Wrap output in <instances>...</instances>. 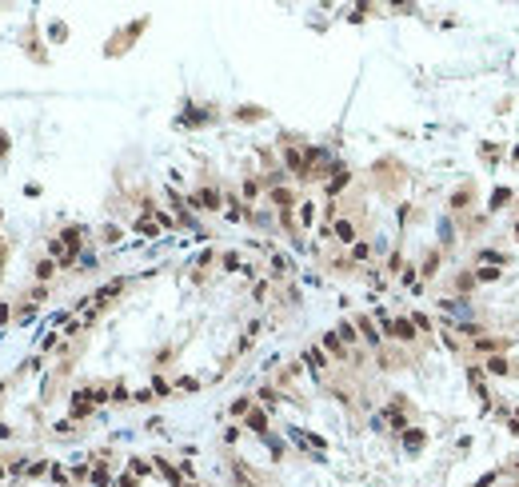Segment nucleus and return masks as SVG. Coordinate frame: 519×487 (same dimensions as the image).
Instances as JSON below:
<instances>
[{"label":"nucleus","instance_id":"nucleus-1","mask_svg":"<svg viewBox=\"0 0 519 487\" xmlns=\"http://www.w3.org/2000/svg\"><path fill=\"white\" fill-rule=\"evenodd\" d=\"M383 327H387L392 339H415V324L412 320H383Z\"/></svg>","mask_w":519,"mask_h":487},{"label":"nucleus","instance_id":"nucleus-2","mask_svg":"<svg viewBox=\"0 0 519 487\" xmlns=\"http://www.w3.org/2000/svg\"><path fill=\"white\" fill-rule=\"evenodd\" d=\"M192 204H200V208H216L220 204V192L216 188H204V192H196V200Z\"/></svg>","mask_w":519,"mask_h":487},{"label":"nucleus","instance_id":"nucleus-3","mask_svg":"<svg viewBox=\"0 0 519 487\" xmlns=\"http://www.w3.org/2000/svg\"><path fill=\"white\" fill-rule=\"evenodd\" d=\"M360 331H363V339H367V343H379V331H375L371 320H360Z\"/></svg>","mask_w":519,"mask_h":487},{"label":"nucleus","instance_id":"nucleus-4","mask_svg":"<svg viewBox=\"0 0 519 487\" xmlns=\"http://www.w3.org/2000/svg\"><path fill=\"white\" fill-rule=\"evenodd\" d=\"M404 443H408L412 451H419V447H423V432H408V435H404Z\"/></svg>","mask_w":519,"mask_h":487},{"label":"nucleus","instance_id":"nucleus-5","mask_svg":"<svg viewBox=\"0 0 519 487\" xmlns=\"http://www.w3.org/2000/svg\"><path fill=\"white\" fill-rule=\"evenodd\" d=\"M336 335H340V343H348V339H356V327H352V324H340V327H336Z\"/></svg>","mask_w":519,"mask_h":487},{"label":"nucleus","instance_id":"nucleus-6","mask_svg":"<svg viewBox=\"0 0 519 487\" xmlns=\"http://www.w3.org/2000/svg\"><path fill=\"white\" fill-rule=\"evenodd\" d=\"M304 360H308V364L315 368V372L323 368V352H315V347H311V352H304Z\"/></svg>","mask_w":519,"mask_h":487},{"label":"nucleus","instance_id":"nucleus-7","mask_svg":"<svg viewBox=\"0 0 519 487\" xmlns=\"http://www.w3.org/2000/svg\"><path fill=\"white\" fill-rule=\"evenodd\" d=\"M248 424H252V432H260V435H264V428H268V420H264L260 411H252V415H248Z\"/></svg>","mask_w":519,"mask_h":487},{"label":"nucleus","instance_id":"nucleus-8","mask_svg":"<svg viewBox=\"0 0 519 487\" xmlns=\"http://www.w3.org/2000/svg\"><path fill=\"white\" fill-rule=\"evenodd\" d=\"M336 236H340V240H352L356 232H352V224H348V220H340V224H336Z\"/></svg>","mask_w":519,"mask_h":487},{"label":"nucleus","instance_id":"nucleus-9","mask_svg":"<svg viewBox=\"0 0 519 487\" xmlns=\"http://www.w3.org/2000/svg\"><path fill=\"white\" fill-rule=\"evenodd\" d=\"M136 232H144V236H156V220H148V216H144L140 224H136Z\"/></svg>","mask_w":519,"mask_h":487},{"label":"nucleus","instance_id":"nucleus-10","mask_svg":"<svg viewBox=\"0 0 519 487\" xmlns=\"http://www.w3.org/2000/svg\"><path fill=\"white\" fill-rule=\"evenodd\" d=\"M52 268H56L52 260H40V264H36V275H40V280H48V275H52Z\"/></svg>","mask_w":519,"mask_h":487},{"label":"nucleus","instance_id":"nucleus-11","mask_svg":"<svg viewBox=\"0 0 519 487\" xmlns=\"http://www.w3.org/2000/svg\"><path fill=\"white\" fill-rule=\"evenodd\" d=\"M272 200H276V204H292V196H288L284 188H276V192H272Z\"/></svg>","mask_w":519,"mask_h":487},{"label":"nucleus","instance_id":"nucleus-12","mask_svg":"<svg viewBox=\"0 0 519 487\" xmlns=\"http://www.w3.org/2000/svg\"><path fill=\"white\" fill-rule=\"evenodd\" d=\"M495 275H499V268H487V264L479 268V280H495Z\"/></svg>","mask_w":519,"mask_h":487},{"label":"nucleus","instance_id":"nucleus-13","mask_svg":"<svg viewBox=\"0 0 519 487\" xmlns=\"http://www.w3.org/2000/svg\"><path fill=\"white\" fill-rule=\"evenodd\" d=\"M120 487H136V479H132V475H124V479H120Z\"/></svg>","mask_w":519,"mask_h":487},{"label":"nucleus","instance_id":"nucleus-14","mask_svg":"<svg viewBox=\"0 0 519 487\" xmlns=\"http://www.w3.org/2000/svg\"><path fill=\"white\" fill-rule=\"evenodd\" d=\"M515 232H519V228H515Z\"/></svg>","mask_w":519,"mask_h":487}]
</instances>
